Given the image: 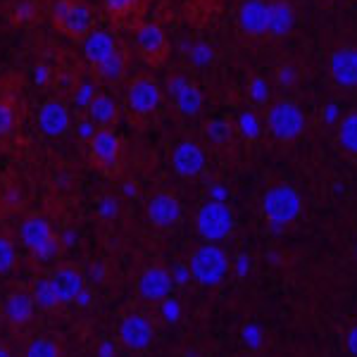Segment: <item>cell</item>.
<instances>
[{"label": "cell", "mask_w": 357, "mask_h": 357, "mask_svg": "<svg viewBox=\"0 0 357 357\" xmlns=\"http://www.w3.org/2000/svg\"><path fill=\"white\" fill-rule=\"evenodd\" d=\"M162 86L158 79L148 72H138L126 82L124 89V102H126V114H129L131 124L143 126L158 114L162 107Z\"/></svg>", "instance_id": "1"}, {"label": "cell", "mask_w": 357, "mask_h": 357, "mask_svg": "<svg viewBox=\"0 0 357 357\" xmlns=\"http://www.w3.org/2000/svg\"><path fill=\"white\" fill-rule=\"evenodd\" d=\"M262 124L267 129V134L276 143H284V146L298 141L307 129L303 107L298 102L289 100V98H272L262 112Z\"/></svg>", "instance_id": "2"}, {"label": "cell", "mask_w": 357, "mask_h": 357, "mask_svg": "<svg viewBox=\"0 0 357 357\" xmlns=\"http://www.w3.org/2000/svg\"><path fill=\"white\" fill-rule=\"evenodd\" d=\"M260 210L264 222L279 231V229H286L301 220L305 200L301 191L296 186H291V183H274V186H269L264 191Z\"/></svg>", "instance_id": "3"}, {"label": "cell", "mask_w": 357, "mask_h": 357, "mask_svg": "<svg viewBox=\"0 0 357 357\" xmlns=\"http://www.w3.org/2000/svg\"><path fill=\"white\" fill-rule=\"evenodd\" d=\"M50 24L65 38L82 43L93 29H98L96 10L86 0H55L50 5Z\"/></svg>", "instance_id": "4"}, {"label": "cell", "mask_w": 357, "mask_h": 357, "mask_svg": "<svg viewBox=\"0 0 357 357\" xmlns=\"http://www.w3.org/2000/svg\"><path fill=\"white\" fill-rule=\"evenodd\" d=\"M86 155L96 172L114 176L124 167V141L117 129H93L86 141Z\"/></svg>", "instance_id": "5"}, {"label": "cell", "mask_w": 357, "mask_h": 357, "mask_svg": "<svg viewBox=\"0 0 357 357\" xmlns=\"http://www.w3.org/2000/svg\"><path fill=\"white\" fill-rule=\"evenodd\" d=\"M188 274L198 286H205V289H215L220 286L224 279L231 272V262H229V255L222 250L217 243H203L198 245L188 257Z\"/></svg>", "instance_id": "6"}, {"label": "cell", "mask_w": 357, "mask_h": 357, "mask_svg": "<svg viewBox=\"0 0 357 357\" xmlns=\"http://www.w3.org/2000/svg\"><path fill=\"white\" fill-rule=\"evenodd\" d=\"M20 241L22 245L29 248V252H31L36 262H53L62 248L55 229L43 217H29L26 222H22Z\"/></svg>", "instance_id": "7"}, {"label": "cell", "mask_w": 357, "mask_h": 357, "mask_svg": "<svg viewBox=\"0 0 357 357\" xmlns=\"http://www.w3.org/2000/svg\"><path fill=\"white\" fill-rule=\"evenodd\" d=\"M195 229L207 243H220L234 234L236 215L224 200H210V203L200 205L198 215H195Z\"/></svg>", "instance_id": "8"}, {"label": "cell", "mask_w": 357, "mask_h": 357, "mask_svg": "<svg viewBox=\"0 0 357 357\" xmlns=\"http://www.w3.org/2000/svg\"><path fill=\"white\" fill-rule=\"evenodd\" d=\"M134 45L138 57L153 69L165 67L167 60H169V38H167L165 29L155 24V22H138L134 26Z\"/></svg>", "instance_id": "9"}, {"label": "cell", "mask_w": 357, "mask_h": 357, "mask_svg": "<svg viewBox=\"0 0 357 357\" xmlns=\"http://www.w3.org/2000/svg\"><path fill=\"white\" fill-rule=\"evenodd\" d=\"M167 96H169L176 114H181L186 119L198 117L200 110H203V91L198 89V84L191 77H186L181 72H174L167 77Z\"/></svg>", "instance_id": "10"}, {"label": "cell", "mask_w": 357, "mask_h": 357, "mask_svg": "<svg viewBox=\"0 0 357 357\" xmlns=\"http://www.w3.org/2000/svg\"><path fill=\"white\" fill-rule=\"evenodd\" d=\"M117 341L131 353H146L155 341V321L143 312H129L119 319Z\"/></svg>", "instance_id": "11"}, {"label": "cell", "mask_w": 357, "mask_h": 357, "mask_svg": "<svg viewBox=\"0 0 357 357\" xmlns=\"http://www.w3.org/2000/svg\"><path fill=\"white\" fill-rule=\"evenodd\" d=\"M174 289L176 284L172 279V272L158 262L143 267V272L136 279V293L143 303H153V305L162 303L165 298L174 296Z\"/></svg>", "instance_id": "12"}, {"label": "cell", "mask_w": 357, "mask_h": 357, "mask_svg": "<svg viewBox=\"0 0 357 357\" xmlns=\"http://www.w3.org/2000/svg\"><path fill=\"white\" fill-rule=\"evenodd\" d=\"M36 126L41 129V134L48 136V138L67 136L69 129H72V114H69V107H67L65 98L50 96L48 100L38 107Z\"/></svg>", "instance_id": "13"}, {"label": "cell", "mask_w": 357, "mask_h": 357, "mask_svg": "<svg viewBox=\"0 0 357 357\" xmlns=\"http://www.w3.org/2000/svg\"><path fill=\"white\" fill-rule=\"evenodd\" d=\"M172 169L178 178H198L207 169V153L198 141L176 143L172 151Z\"/></svg>", "instance_id": "14"}, {"label": "cell", "mask_w": 357, "mask_h": 357, "mask_svg": "<svg viewBox=\"0 0 357 357\" xmlns=\"http://www.w3.org/2000/svg\"><path fill=\"white\" fill-rule=\"evenodd\" d=\"M236 24L245 38H267V0H238Z\"/></svg>", "instance_id": "15"}, {"label": "cell", "mask_w": 357, "mask_h": 357, "mask_svg": "<svg viewBox=\"0 0 357 357\" xmlns=\"http://www.w3.org/2000/svg\"><path fill=\"white\" fill-rule=\"evenodd\" d=\"M181 212H183L181 203H178V198L172 191L153 193L146 203L148 222H151L155 229H162V231L176 227V224L181 222Z\"/></svg>", "instance_id": "16"}, {"label": "cell", "mask_w": 357, "mask_h": 357, "mask_svg": "<svg viewBox=\"0 0 357 357\" xmlns=\"http://www.w3.org/2000/svg\"><path fill=\"white\" fill-rule=\"evenodd\" d=\"M329 77L338 89H357V45H338L329 53Z\"/></svg>", "instance_id": "17"}, {"label": "cell", "mask_w": 357, "mask_h": 357, "mask_svg": "<svg viewBox=\"0 0 357 357\" xmlns=\"http://www.w3.org/2000/svg\"><path fill=\"white\" fill-rule=\"evenodd\" d=\"M129 62H131L129 48L122 43L112 55H107L102 62L91 65L89 74H91V79L100 86H117V84H122L126 79V74H129Z\"/></svg>", "instance_id": "18"}, {"label": "cell", "mask_w": 357, "mask_h": 357, "mask_svg": "<svg viewBox=\"0 0 357 357\" xmlns=\"http://www.w3.org/2000/svg\"><path fill=\"white\" fill-rule=\"evenodd\" d=\"M48 279H50V286H53L60 305L77 303L79 293L86 289L84 274L79 272L74 264H60V267H55L53 272L48 274Z\"/></svg>", "instance_id": "19"}, {"label": "cell", "mask_w": 357, "mask_h": 357, "mask_svg": "<svg viewBox=\"0 0 357 357\" xmlns=\"http://www.w3.org/2000/svg\"><path fill=\"white\" fill-rule=\"evenodd\" d=\"M86 117L93 122L96 129H117L119 119H122V107L110 93L98 91L89 98L86 105Z\"/></svg>", "instance_id": "20"}, {"label": "cell", "mask_w": 357, "mask_h": 357, "mask_svg": "<svg viewBox=\"0 0 357 357\" xmlns=\"http://www.w3.org/2000/svg\"><path fill=\"white\" fill-rule=\"evenodd\" d=\"M22 119H24V107L17 100V96L0 93V151H5L17 138Z\"/></svg>", "instance_id": "21"}, {"label": "cell", "mask_w": 357, "mask_h": 357, "mask_svg": "<svg viewBox=\"0 0 357 357\" xmlns=\"http://www.w3.org/2000/svg\"><path fill=\"white\" fill-rule=\"evenodd\" d=\"M36 314V303H33L31 291H13L8 293L3 303V317L13 329H22Z\"/></svg>", "instance_id": "22"}, {"label": "cell", "mask_w": 357, "mask_h": 357, "mask_svg": "<svg viewBox=\"0 0 357 357\" xmlns=\"http://www.w3.org/2000/svg\"><path fill=\"white\" fill-rule=\"evenodd\" d=\"M296 29V10L289 0H267V36L284 38Z\"/></svg>", "instance_id": "23"}, {"label": "cell", "mask_w": 357, "mask_h": 357, "mask_svg": "<svg viewBox=\"0 0 357 357\" xmlns=\"http://www.w3.org/2000/svg\"><path fill=\"white\" fill-rule=\"evenodd\" d=\"M82 43H84V57H86V62H89V67L102 62L107 55H112L114 50L122 45V41H119L114 33L102 31V29H93Z\"/></svg>", "instance_id": "24"}, {"label": "cell", "mask_w": 357, "mask_h": 357, "mask_svg": "<svg viewBox=\"0 0 357 357\" xmlns=\"http://www.w3.org/2000/svg\"><path fill=\"white\" fill-rule=\"evenodd\" d=\"M336 146L350 158H357V110H350L338 117Z\"/></svg>", "instance_id": "25"}, {"label": "cell", "mask_w": 357, "mask_h": 357, "mask_svg": "<svg viewBox=\"0 0 357 357\" xmlns=\"http://www.w3.org/2000/svg\"><path fill=\"white\" fill-rule=\"evenodd\" d=\"M31 296H33V303H36L38 310H43V312H55L57 307H60V301H57L53 286H50V279L45 274L36 276V279L31 281Z\"/></svg>", "instance_id": "26"}, {"label": "cell", "mask_w": 357, "mask_h": 357, "mask_svg": "<svg viewBox=\"0 0 357 357\" xmlns=\"http://www.w3.org/2000/svg\"><path fill=\"white\" fill-rule=\"evenodd\" d=\"M203 134L215 148H224V146H231L236 136V126L231 122H227V119H210L203 126Z\"/></svg>", "instance_id": "27"}, {"label": "cell", "mask_w": 357, "mask_h": 357, "mask_svg": "<svg viewBox=\"0 0 357 357\" xmlns=\"http://www.w3.org/2000/svg\"><path fill=\"white\" fill-rule=\"evenodd\" d=\"M245 93H248V100L252 102L255 107H264L269 105V100H272V86H269L267 79L262 77V74H250V79H248V86H245Z\"/></svg>", "instance_id": "28"}, {"label": "cell", "mask_w": 357, "mask_h": 357, "mask_svg": "<svg viewBox=\"0 0 357 357\" xmlns=\"http://www.w3.org/2000/svg\"><path fill=\"white\" fill-rule=\"evenodd\" d=\"M102 3V10H105V15L110 17L112 22H126L131 20L136 13H138V5H141V0H100Z\"/></svg>", "instance_id": "29"}, {"label": "cell", "mask_w": 357, "mask_h": 357, "mask_svg": "<svg viewBox=\"0 0 357 357\" xmlns=\"http://www.w3.org/2000/svg\"><path fill=\"white\" fill-rule=\"evenodd\" d=\"M24 357H65L62 355V345L50 336H36L26 343Z\"/></svg>", "instance_id": "30"}, {"label": "cell", "mask_w": 357, "mask_h": 357, "mask_svg": "<svg viewBox=\"0 0 357 357\" xmlns=\"http://www.w3.org/2000/svg\"><path fill=\"white\" fill-rule=\"evenodd\" d=\"M186 60H188V65H191V67L205 69V67L215 65L217 53H215V48H212L210 43L195 41V43H191V45L186 48Z\"/></svg>", "instance_id": "31"}, {"label": "cell", "mask_w": 357, "mask_h": 357, "mask_svg": "<svg viewBox=\"0 0 357 357\" xmlns=\"http://www.w3.org/2000/svg\"><path fill=\"white\" fill-rule=\"evenodd\" d=\"M262 117L252 110H245L238 114V122H236V134H241L245 141H255V138L262 136Z\"/></svg>", "instance_id": "32"}, {"label": "cell", "mask_w": 357, "mask_h": 357, "mask_svg": "<svg viewBox=\"0 0 357 357\" xmlns=\"http://www.w3.org/2000/svg\"><path fill=\"white\" fill-rule=\"evenodd\" d=\"M17 243L10 234L0 231V279L8 276L17 267Z\"/></svg>", "instance_id": "33"}, {"label": "cell", "mask_w": 357, "mask_h": 357, "mask_svg": "<svg viewBox=\"0 0 357 357\" xmlns=\"http://www.w3.org/2000/svg\"><path fill=\"white\" fill-rule=\"evenodd\" d=\"M298 77H301V74H298L296 65H291V62H284V65H279L274 69V82L281 91H291L293 86L298 84Z\"/></svg>", "instance_id": "34"}, {"label": "cell", "mask_w": 357, "mask_h": 357, "mask_svg": "<svg viewBox=\"0 0 357 357\" xmlns=\"http://www.w3.org/2000/svg\"><path fill=\"white\" fill-rule=\"evenodd\" d=\"M160 314H162V319L167 321V324H174V321L178 319V314H181V305H178V301L174 296L165 298V301L160 303Z\"/></svg>", "instance_id": "35"}, {"label": "cell", "mask_w": 357, "mask_h": 357, "mask_svg": "<svg viewBox=\"0 0 357 357\" xmlns=\"http://www.w3.org/2000/svg\"><path fill=\"white\" fill-rule=\"evenodd\" d=\"M343 343H345V350H348L350 357H357V321L348 324V329L343 333Z\"/></svg>", "instance_id": "36"}, {"label": "cell", "mask_w": 357, "mask_h": 357, "mask_svg": "<svg viewBox=\"0 0 357 357\" xmlns=\"http://www.w3.org/2000/svg\"><path fill=\"white\" fill-rule=\"evenodd\" d=\"M172 279H174V284H176V286L186 284V281L191 279V274H188V267H186V264H174V267H172Z\"/></svg>", "instance_id": "37"}, {"label": "cell", "mask_w": 357, "mask_h": 357, "mask_svg": "<svg viewBox=\"0 0 357 357\" xmlns=\"http://www.w3.org/2000/svg\"><path fill=\"white\" fill-rule=\"evenodd\" d=\"M243 336H245V341L248 338H250V345L252 348H257V345H260V331H257V326L255 324H248L245 329H243Z\"/></svg>", "instance_id": "38"}, {"label": "cell", "mask_w": 357, "mask_h": 357, "mask_svg": "<svg viewBox=\"0 0 357 357\" xmlns=\"http://www.w3.org/2000/svg\"><path fill=\"white\" fill-rule=\"evenodd\" d=\"M100 215L102 217H112V215H117V203L114 200H105L100 207Z\"/></svg>", "instance_id": "39"}, {"label": "cell", "mask_w": 357, "mask_h": 357, "mask_svg": "<svg viewBox=\"0 0 357 357\" xmlns=\"http://www.w3.org/2000/svg\"><path fill=\"white\" fill-rule=\"evenodd\" d=\"M100 357H112L114 355V345H112V341H102V345H100Z\"/></svg>", "instance_id": "40"}, {"label": "cell", "mask_w": 357, "mask_h": 357, "mask_svg": "<svg viewBox=\"0 0 357 357\" xmlns=\"http://www.w3.org/2000/svg\"><path fill=\"white\" fill-rule=\"evenodd\" d=\"M338 117H341V114H338V107H336V105H329V107H326V122H333V124H336V122H338Z\"/></svg>", "instance_id": "41"}, {"label": "cell", "mask_w": 357, "mask_h": 357, "mask_svg": "<svg viewBox=\"0 0 357 357\" xmlns=\"http://www.w3.org/2000/svg\"><path fill=\"white\" fill-rule=\"evenodd\" d=\"M250 267V260H245V257H238V274L243 276L245 274V269Z\"/></svg>", "instance_id": "42"}, {"label": "cell", "mask_w": 357, "mask_h": 357, "mask_svg": "<svg viewBox=\"0 0 357 357\" xmlns=\"http://www.w3.org/2000/svg\"><path fill=\"white\" fill-rule=\"evenodd\" d=\"M0 357H13V353H10V348L5 343H0Z\"/></svg>", "instance_id": "43"}, {"label": "cell", "mask_w": 357, "mask_h": 357, "mask_svg": "<svg viewBox=\"0 0 357 357\" xmlns=\"http://www.w3.org/2000/svg\"><path fill=\"white\" fill-rule=\"evenodd\" d=\"M353 257H355V262H357V241H355V245H353Z\"/></svg>", "instance_id": "44"}]
</instances>
